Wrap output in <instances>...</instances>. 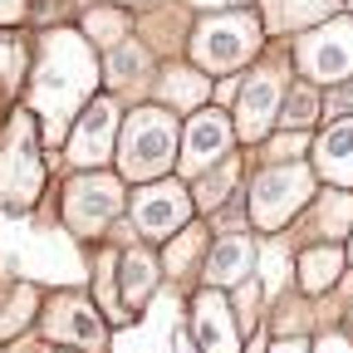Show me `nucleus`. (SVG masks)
Wrapping results in <instances>:
<instances>
[{"label": "nucleus", "mask_w": 353, "mask_h": 353, "mask_svg": "<svg viewBox=\"0 0 353 353\" xmlns=\"http://www.w3.org/2000/svg\"><path fill=\"white\" fill-rule=\"evenodd\" d=\"M88 83H94V59L88 50L74 39V34H54L44 44V64L34 74V99L50 118V132H64V113L88 94Z\"/></svg>", "instance_id": "nucleus-1"}, {"label": "nucleus", "mask_w": 353, "mask_h": 353, "mask_svg": "<svg viewBox=\"0 0 353 353\" xmlns=\"http://www.w3.org/2000/svg\"><path fill=\"white\" fill-rule=\"evenodd\" d=\"M176 152V128L162 108H143L132 113L128 132H123V172L128 176H157L172 167Z\"/></svg>", "instance_id": "nucleus-2"}, {"label": "nucleus", "mask_w": 353, "mask_h": 353, "mask_svg": "<svg viewBox=\"0 0 353 353\" xmlns=\"http://www.w3.org/2000/svg\"><path fill=\"white\" fill-rule=\"evenodd\" d=\"M299 69L314 83L353 79V20H329L299 39Z\"/></svg>", "instance_id": "nucleus-3"}, {"label": "nucleus", "mask_w": 353, "mask_h": 353, "mask_svg": "<svg viewBox=\"0 0 353 353\" xmlns=\"http://www.w3.org/2000/svg\"><path fill=\"white\" fill-rule=\"evenodd\" d=\"M309 192H314L309 167H270L255 182V192H250V211H255V221L265 231H275L309 201Z\"/></svg>", "instance_id": "nucleus-4"}, {"label": "nucleus", "mask_w": 353, "mask_h": 353, "mask_svg": "<svg viewBox=\"0 0 353 353\" xmlns=\"http://www.w3.org/2000/svg\"><path fill=\"white\" fill-rule=\"evenodd\" d=\"M39 152H34V128L30 118H15L10 143L0 152V206H30L39 196Z\"/></svg>", "instance_id": "nucleus-5"}, {"label": "nucleus", "mask_w": 353, "mask_h": 353, "mask_svg": "<svg viewBox=\"0 0 353 353\" xmlns=\"http://www.w3.org/2000/svg\"><path fill=\"white\" fill-rule=\"evenodd\" d=\"M255 15H221L196 30V59L206 69H231L255 50Z\"/></svg>", "instance_id": "nucleus-6"}, {"label": "nucleus", "mask_w": 353, "mask_h": 353, "mask_svg": "<svg viewBox=\"0 0 353 353\" xmlns=\"http://www.w3.org/2000/svg\"><path fill=\"white\" fill-rule=\"evenodd\" d=\"M123 206V187L113 176H79L69 182V196H64V216L79 236H94L103 221H113Z\"/></svg>", "instance_id": "nucleus-7"}, {"label": "nucleus", "mask_w": 353, "mask_h": 353, "mask_svg": "<svg viewBox=\"0 0 353 353\" xmlns=\"http://www.w3.org/2000/svg\"><path fill=\"white\" fill-rule=\"evenodd\" d=\"M132 216H138V231H143V236L167 241V236L192 216V196L176 187V182H157V187L138 192V201H132Z\"/></svg>", "instance_id": "nucleus-8"}, {"label": "nucleus", "mask_w": 353, "mask_h": 353, "mask_svg": "<svg viewBox=\"0 0 353 353\" xmlns=\"http://www.w3.org/2000/svg\"><path fill=\"white\" fill-rule=\"evenodd\" d=\"M113 132H118V108L108 99L103 103H88V113L69 132V162L74 167H99L113 152Z\"/></svg>", "instance_id": "nucleus-9"}, {"label": "nucleus", "mask_w": 353, "mask_h": 353, "mask_svg": "<svg viewBox=\"0 0 353 353\" xmlns=\"http://www.w3.org/2000/svg\"><path fill=\"white\" fill-rule=\"evenodd\" d=\"M226 143H231V128H226V118L221 113H196L192 123H187V138H182V167L187 172H206L211 162H221V152H226Z\"/></svg>", "instance_id": "nucleus-10"}, {"label": "nucleus", "mask_w": 353, "mask_h": 353, "mask_svg": "<svg viewBox=\"0 0 353 353\" xmlns=\"http://www.w3.org/2000/svg\"><path fill=\"white\" fill-rule=\"evenodd\" d=\"M285 103H280V83H275V74H255L250 83H245V94H241V138H265L270 132V118L280 113Z\"/></svg>", "instance_id": "nucleus-11"}, {"label": "nucleus", "mask_w": 353, "mask_h": 353, "mask_svg": "<svg viewBox=\"0 0 353 353\" xmlns=\"http://www.w3.org/2000/svg\"><path fill=\"white\" fill-rule=\"evenodd\" d=\"M196 334H201V348L206 353H241L231 309H226L221 294H201V304H196Z\"/></svg>", "instance_id": "nucleus-12"}, {"label": "nucleus", "mask_w": 353, "mask_h": 353, "mask_svg": "<svg viewBox=\"0 0 353 353\" xmlns=\"http://www.w3.org/2000/svg\"><path fill=\"white\" fill-rule=\"evenodd\" d=\"M250 265H255V250L245 236H226L216 250H211V265H206V275L211 285H241L250 275Z\"/></svg>", "instance_id": "nucleus-13"}, {"label": "nucleus", "mask_w": 353, "mask_h": 353, "mask_svg": "<svg viewBox=\"0 0 353 353\" xmlns=\"http://www.w3.org/2000/svg\"><path fill=\"white\" fill-rule=\"evenodd\" d=\"M50 334H54V339L88 343V348H99V343H103L99 319L88 314V304H74V299H59V304H54V314H50Z\"/></svg>", "instance_id": "nucleus-14"}, {"label": "nucleus", "mask_w": 353, "mask_h": 353, "mask_svg": "<svg viewBox=\"0 0 353 353\" xmlns=\"http://www.w3.org/2000/svg\"><path fill=\"white\" fill-rule=\"evenodd\" d=\"M319 172H329L334 182H348L353 187V118L334 123L319 143Z\"/></svg>", "instance_id": "nucleus-15"}, {"label": "nucleus", "mask_w": 353, "mask_h": 353, "mask_svg": "<svg viewBox=\"0 0 353 353\" xmlns=\"http://www.w3.org/2000/svg\"><path fill=\"white\" fill-rule=\"evenodd\" d=\"M339 270H343V250H334V245H324V250H304V260H299V280H304V290H329V285L339 280Z\"/></svg>", "instance_id": "nucleus-16"}, {"label": "nucleus", "mask_w": 353, "mask_h": 353, "mask_svg": "<svg viewBox=\"0 0 353 353\" xmlns=\"http://www.w3.org/2000/svg\"><path fill=\"white\" fill-rule=\"evenodd\" d=\"M324 10H334V0H270V6H265V15H270L275 30L309 25V20H319Z\"/></svg>", "instance_id": "nucleus-17"}, {"label": "nucleus", "mask_w": 353, "mask_h": 353, "mask_svg": "<svg viewBox=\"0 0 353 353\" xmlns=\"http://www.w3.org/2000/svg\"><path fill=\"white\" fill-rule=\"evenodd\" d=\"M162 94L176 103V108H196V103H206V79L201 74H192V69H172L167 79H162Z\"/></svg>", "instance_id": "nucleus-18"}, {"label": "nucleus", "mask_w": 353, "mask_h": 353, "mask_svg": "<svg viewBox=\"0 0 353 353\" xmlns=\"http://www.w3.org/2000/svg\"><path fill=\"white\" fill-rule=\"evenodd\" d=\"M152 280H157V265H152V255H143V250H132L128 260H123V294L138 304L148 290H152Z\"/></svg>", "instance_id": "nucleus-19"}, {"label": "nucleus", "mask_w": 353, "mask_h": 353, "mask_svg": "<svg viewBox=\"0 0 353 353\" xmlns=\"http://www.w3.org/2000/svg\"><path fill=\"white\" fill-rule=\"evenodd\" d=\"M285 123H294V128H304V123H314L319 118V94L309 83H299V88H290V99H285Z\"/></svg>", "instance_id": "nucleus-20"}, {"label": "nucleus", "mask_w": 353, "mask_h": 353, "mask_svg": "<svg viewBox=\"0 0 353 353\" xmlns=\"http://www.w3.org/2000/svg\"><path fill=\"white\" fill-rule=\"evenodd\" d=\"M348 221H353V192H334V196L324 201L319 231H324V236H343V231H348Z\"/></svg>", "instance_id": "nucleus-21"}, {"label": "nucleus", "mask_w": 353, "mask_h": 353, "mask_svg": "<svg viewBox=\"0 0 353 353\" xmlns=\"http://www.w3.org/2000/svg\"><path fill=\"white\" fill-rule=\"evenodd\" d=\"M143 69V50H132V44H118V50L108 54V79L113 83H132Z\"/></svg>", "instance_id": "nucleus-22"}, {"label": "nucleus", "mask_w": 353, "mask_h": 353, "mask_svg": "<svg viewBox=\"0 0 353 353\" xmlns=\"http://www.w3.org/2000/svg\"><path fill=\"white\" fill-rule=\"evenodd\" d=\"M201 245H206V236H201V231L192 226V236H182V241L172 245V260H167V265H172L176 275H187V265H192V260L201 255Z\"/></svg>", "instance_id": "nucleus-23"}, {"label": "nucleus", "mask_w": 353, "mask_h": 353, "mask_svg": "<svg viewBox=\"0 0 353 353\" xmlns=\"http://www.w3.org/2000/svg\"><path fill=\"white\" fill-rule=\"evenodd\" d=\"M88 34L103 39V44H118V39H123V15H108V10L88 15Z\"/></svg>", "instance_id": "nucleus-24"}, {"label": "nucleus", "mask_w": 353, "mask_h": 353, "mask_svg": "<svg viewBox=\"0 0 353 353\" xmlns=\"http://www.w3.org/2000/svg\"><path fill=\"white\" fill-rule=\"evenodd\" d=\"M231 182H236V162H231V167H221V172L211 176V182L196 192V201H201V206H216L221 196H226V187H231Z\"/></svg>", "instance_id": "nucleus-25"}, {"label": "nucleus", "mask_w": 353, "mask_h": 353, "mask_svg": "<svg viewBox=\"0 0 353 353\" xmlns=\"http://www.w3.org/2000/svg\"><path fill=\"white\" fill-rule=\"evenodd\" d=\"M260 275H265V285H270V290H280V280H285V250H280V245H270V250L260 255Z\"/></svg>", "instance_id": "nucleus-26"}, {"label": "nucleus", "mask_w": 353, "mask_h": 353, "mask_svg": "<svg viewBox=\"0 0 353 353\" xmlns=\"http://www.w3.org/2000/svg\"><path fill=\"white\" fill-rule=\"evenodd\" d=\"M314 353H353V343H348V339H324Z\"/></svg>", "instance_id": "nucleus-27"}, {"label": "nucleus", "mask_w": 353, "mask_h": 353, "mask_svg": "<svg viewBox=\"0 0 353 353\" xmlns=\"http://www.w3.org/2000/svg\"><path fill=\"white\" fill-rule=\"evenodd\" d=\"M304 148V138H285V143H275V157H294Z\"/></svg>", "instance_id": "nucleus-28"}, {"label": "nucleus", "mask_w": 353, "mask_h": 353, "mask_svg": "<svg viewBox=\"0 0 353 353\" xmlns=\"http://www.w3.org/2000/svg\"><path fill=\"white\" fill-rule=\"evenodd\" d=\"M270 353H304V343H275Z\"/></svg>", "instance_id": "nucleus-29"}, {"label": "nucleus", "mask_w": 353, "mask_h": 353, "mask_svg": "<svg viewBox=\"0 0 353 353\" xmlns=\"http://www.w3.org/2000/svg\"><path fill=\"white\" fill-rule=\"evenodd\" d=\"M196 6H221V0H196Z\"/></svg>", "instance_id": "nucleus-30"}, {"label": "nucleus", "mask_w": 353, "mask_h": 353, "mask_svg": "<svg viewBox=\"0 0 353 353\" xmlns=\"http://www.w3.org/2000/svg\"><path fill=\"white\" fill-rule=\"evenodd\" d=\"M0 6H10V0H0Z\"/></svg>", "instance_id": "nucleus-31"}]
</instances>
